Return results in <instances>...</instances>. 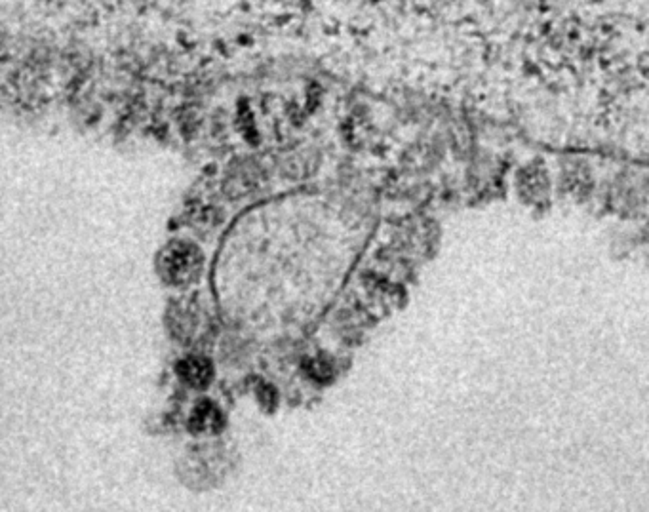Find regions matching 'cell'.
Returning <instances> with one entry per match:
<instances>
[{"label": "cell", "instance_id": "6da1fadb", "mask_svg": "<svg viewBox=\"0 0 649 512\" xmlns=\"http://www.w3.org/2000/svg\"><path fill=\"white\" fill-rule=\"evenodd\" d=\"M307 370H309V374L316 381H328L332 377V372H334L332 370V362H328L326 358H313L309 362Z\"/></svg>", "mask_w": 649, "mask_h": 512}]
</instances>
